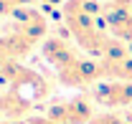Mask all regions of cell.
Wrapping results in <instances>:
<instances>
[{"label":"cell","instance_id":"obj_5","mask_svg":"<svg viewBox=\"0 0 132 124\" xmlns=\"http://www.w3.org/2000/svg\"><path fill=\"white\" fill-rule=\"evenodd\" d=\"M102 23L112 38L132 46V0L130 3H104Z\"/></svg>","mask_w":132,"mask_h":124},{"label":"cell","instance_id":"obj_4","mask_svg":"<svg viewBox=\"0 0 132 124\" xmlns=\"http://www.w3.org/2000/svg\"><path fill=\"white\" fill-rule=\"evenodd\" d=\"M8 31L20 33L31 43H43L48 38V18L38 8H20L15 15L10 18V28Z\"/></svg>","mask_w":132,"mask_h":124},{"label":"cell","instance_id":"obj_9","mask_svg":"<svg viewBox=\"0 0 132 124\" xmlns=\"http://www.w3.org/2000/svg\"><path fill=\"white\" fill-rule=\"evenodd\" d=\"M89 124H130V119L122 117V114H117V111H99V114L92 117Z\"/></svg>","mask_w":132,"mask_h":124},{"label":"cell","instance_id":"obj_7","mask_svg":"<svg viewBox=\"0 0 132 124\" xmlns=\"http://www.w3.org/2000/svg\"><path fill=\"white\" fill-rule=\"evenodd\" d=\"M41 53H43V58H46L56 71L64 68L66 63H71L76 56H81V53L71 46L64 36H48V38L41 43Z\"/></svg>","mask_w":132,"mask_h":124},{"label":"cell","instance_id":"obj_14","mask_svg":"<svg viewBox=\"0 0 132 124\" xmlns=\"http://www.w3.org/2000/svg\"><path fill=\"white\" fill-rule=\"evenodd\" d=\"M127 119H130V122H132V107H130V117H127Z\"/></svg>","mask_w":132,"mask_h":124},{"label":"cell","instance_id":"obj_10","mask_svg":"<svg viewBox=\"0 0 132 124\" xmlns=\"http://www.w3.org/2000/svg\"><path fill=\"white\" fill-rule=\"evenodd\" d=\"M18 10H20V8H18L15 3H13V0H0V15H5V18H13L18 13Z\"/></svg>","mask_w":132,"mask_h":124},{"label":"cell","instance_id":"obj_3","mask_svg":"<svg viewBox=\"0 0 132 124\" xmlns=\"http://www.w3.org/2000/svg\"><path fill=\"white\" fill-rule=\"evenodd\" d=\"M46 117H51L61 124H89L94 117L92 96H71V99L53 101L46 111Z\"/></svg>","mask_w":132,"mask_h":124},{"label":"cell","instance_id":"obj_2","mask_svg":"<svg viewBox=\"0 0 132 124\" xmlns=\"http://www.w3.org/2000/svg\"><path fill=\"white\" fill-rule=\"evenodd\" d=\"M0 84L5 89H15V91L31 89L36 94H48V81L41 76L38 71L23 66L20 61H8L0 68Z\"/></svg>","mask_w":132,"mask_h":124},{"label":"cell","instance_id":"obj_12","mask_svg":"<svg viewBox=\"0 0 132 124\" xmlns=\"http://www.w3.org/2000/svg\"><path fill=\"white\" fill-rule=\"evenodd\" d=\"M41 5H46V8H56V5H64L66 0H38Z\"/></svg>","mask_w":132,"mask_h":124},{"label":"cell","instance_id":"obj_6","mask_svg":"<svg viewBox=\"0 0 132 124\" xmlns=\"http://www.w3.org/2000/svg\"><path fill=\"white\" fill-rule=\"evenodd\" d=\"M92 101L107 109H122L132 107V81H99L92 89Z\"/></svg>","mask_w":132,"mask_h":124},{"label":"cell","instance_id":"obj_1","mask_svg":"<svg viewBox=\"0 0 132 124\" xmlns=\"http://www.w3.org/2000/svg\"><path fill=\"white\" fill-rule=\"evenodd\" d=\"M56 76H59V84H64V86L86 89V86L97 84L102 78V66L92 56H76L71 63H66L64 68H59Z\"/></svg>","mask_w":132,"mask_h":124},{"label":"cell","instance_id":"obj_13","mask_svg":"<svg viewBox=\"0 0 132 124\" xmlns=\"http://www.w3.org/2000/svg\"><path fill=\"white\" fill-rule=\"evenodd\" d=\"M0 124H28V122H26V119H23V122H15V119H0Z\"/></svg>","mask_w":132,"mask_h":124},{"label":"cell","instance_id":"obj_8","mask_svg":"<svg viewBox=\"0 0 132 124\" xmlns=\"http://www.w3.org/2000/svg\"><path fill=\"white\" fill-rule=\"evenodd\" d=\"M31 109H33V101L23 91H15V89H3L0 91V119L23 122V119L31 117Z\"/></svg>","mask_w":132,"mask_h":124},{"label":"cell","instance_id":"obj_11","mask_svg":"<svg viewBox=\"0 0 132 124\" xmlns=\"http://www.w3.org/2000/svg\"><path fill=\"white\" fill-rule=\"evenodd\" d=\"M26 122L28 124H61V122H56V119H51V117H28Z\"/></svg>","mask_w":132,"mask_h":124}]
</instances>
